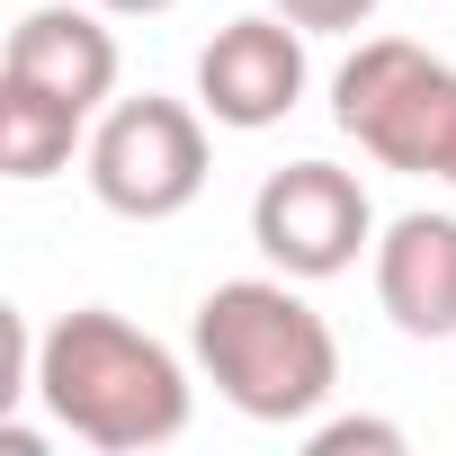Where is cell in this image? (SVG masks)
I'll return each mask as SVG.
<instances>
[{"label":"cell","mask_w":456,"mask_h":456,"mask_svg":"<svg viewBox=\"0 0 456 456\" xmlns=\"http://www.w3.org/2000/svg\"><path fill=\"white\" fill-rule=\"evenodd\" d=\"M188 349H197V367H206V385L224 403H233L242 420H269V429L314 420L331 403V385H340V340L296 296L287 269L278 278H224L197 305Z\"/></svg>","instance_id":"cell-2"},{"label":"cell","mask_w":456,"mask_h":456,"mask_svg":"<svg viewBox=\"0 0 456 456\" xmlns=\"http://www.w3.org/2000/svg\"><path fill=\"white\" fill-rule=\"evenodd\" d=\"M108 19H161V10H179V0H99Z\"/></svg>","instance_id":"cell-12"},{"label":"cell","mask_w":456,"mask_h":456,"mask_svg":"<svg viewBox=\"0 0 456 456\" xmlns=\"http://www.w3.org/2000/svg\"><path fill=\"white\" fill-rule=\"evenodd\" d=\"M0 72H10V81H37V90H54V99H72V108L90 117V108H108V90H117V28L99 19V0H90V10L45 0V10H28V19L10 28Z\"/></svg>","instance_id":"cell-7"},{"label":"cell","mask_w":456,"mask_h":456,"mask_svg":"<svg viewBox=\"0 0 456 456\" xmlns=\"http://www.w3.org/2000/svg\"><path fill=\"white\" fill-rule=\"evenodd\" d=\"M251 242L296 287L305 278H340V269H358V251H376V206H367L358 170H340V161H287L251 197Z\"/></svg>","instance_id":"cell-5"},{"label":"cell","mask_w":456,"mask_h":456,"mask_svg":"<svg viewBox=\"0 0 456 456\" xmlns=\"http://www.w3.org/2000/svg\"><path fill=\"white\" fill-rule=\"evenodd\" d=\"M206 188V108L188 99H117L90 134V197L126 224H170Z\"/></svg>","instance_id":"cell-4"},{"label":"cell","mask_w":456,"mask_h":456,"mask_svg":"<svg viewBox=\"0 0 456 456\" xmlns=\"http://www.w3.org/2000/svg\"><path fill=\"white\" fill-rule=\"evenodd\" d=\"M376 305L411 340H456V215H394L376 242Z\"/></svg>","instance_id":"cell-8"},{"label":"cell","mask_w":456,"mask_h":456,"mask_svg":"<svg viewBox=\"0 0 456 456\" xmlns=\"http://www.w3.org/2000/svg\"><path fill=\"white\" fill-rule=\"evenodd\" d=\"M28 394L81 447H99V456H143V447H170L188 429V376H179V358L152 331H134L126 314H108V305H72L37 340Z\"/></svg>","instance_id":"cell-1"},{"label":"cell","mask_w":456,"mask_h":456,"mask_svg":"<svg viewBox=\"0 0 456 456\" xmlns=\"http://www.w3.org/2000/svg\"><path fill=\"white\" fill-rule=\"evenodd\" d=\"M269 10H287L305 37H340V28H367L376 0H269Z\"/></svg>","instance_id":"cell-11"},{"label":"cell","mask_w":456,"mask_h":456,"mask_svg":"<svg viewBox=\"0 0 456 456\" xmlns=\"http://www.w3.org/2000/svg\"><path fill=\"white\" fill-rule=\"evenodd\" d=\"M305 447H314V456H349V447H367V456H403V429H394V420H322Z\"/></svg>","instance_id":"cell-10"},{"label":"cell","mask_w":456,"mask_h":456,"mask_svg":"<svg viewBox=\"0 0 456 456\" xmlns=\"http://www.w3.org/2000/svg\"><path fill=\"white\" fill-rule=\"evenodd\" d=\"M331 126L376 170H411V179L456 188V63L420 54L411 37H367L331 72Z\"/></svg>","instance_id":"cell-3"},{"label":"cell","mask_w":456,"mask_h":456,"mask_svg":"<svg viewBox=\"0 0 456 456\" xmlns=\"http://www.w3.org/2000/svg\"><path fill=\"white\" fill-rule=\"evenodd\" d=\"M296 99H305V28L287 10L215 28V45L197 54V108L215 126H233V134L278 126Z\"/></svg>","instance_id":"cell-6"},{"label":"cell","mask_w":456,"mask_h":456,"mask_svg":"<svg viewBox=\"0 0 456 456\" xmlns=\"http://www.w3.org/2000/svg\"><path fill=\"white\" fill-rule=\"evenodd\" d=\"M81 143V108L37 90V81H10L0 72V170L10 179H54Z\"/></svg>","instance_id":"cell-9"}]
</instances>
